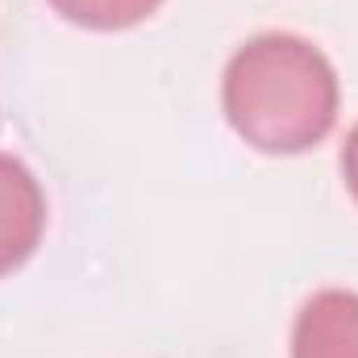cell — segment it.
Returning a JSON list of instances; mask_svg holds the SVG:
<instances>
[{
    "instance_id": "5",
    "label": "cell",
    "mask_w": 358,
    "mask_h": 358,
    "mask_svg": "<svg viewBox=\"0 0 358 358\" xmlns=\"http://www.w3.org/2000/svg\"><path fill=\"white\" fill-rule=\"evenodd\" d=\"M342 176H346V187L358 200V125L346 134V146H342Z\"/></svg>"
},
{
    "instance_id": "3",
    "label": "cell",
    "mask_w": 358,
    "mask_h": 358,
    "mask_svg": "<svg viewBox=\"0 0 358 358\" xmlns=\"http://www.w3.org/2000/svg\"><path fill=\"white\" fill-rule=\"evenodd\" d=\"M292 358H358V292H313L292 325Z\"/></svg>"
},
{
    "instance_id": "1",
    "label": "cell",
    "mask_w": 358,
    "mask_h": 358,
    "mask_svg": "<svg viewBox=\"0 0 358 358\" xmlns=\"http://www.w3.org/2000/svg\"><path fill=\"white\" fill-rule=\"evenodd\" d=\"M221 108L250 150L304 155L334 134L342 84L325 50L308 38L259 34L225 63Z\"/></svg>"
},
{
    "instance_id": "2",
    "label": "cell",
    "mask_w": 358,
    "mask_h": 358,
    "mask_svg": "<svg viewBox=\"0 0 358 358\" xmlns=\"http://www.w3.org/2000/svg\"><path fill=\"white\" fill-rule=\"evenodd\" d=\"M46 234V192L38 176L0 150V279L21 271Z\"/></svg>"
},
{
    "instance_id": "4",
    "label": "cell",
    "mask_w": 358,
    "mask_h": 358,
    "mask_svg": "<svg viewBox=\"0 0 358 358\" xmlns=\"http://www.w3.org/2000/svg\"><path fill=\"white\" fill-rule=\"evenodd\" d=\"M63 21L96 29V34H117V29H134L142 25L150 13H159L163 0H46Z\"/></svg>"
}]
</instances>
